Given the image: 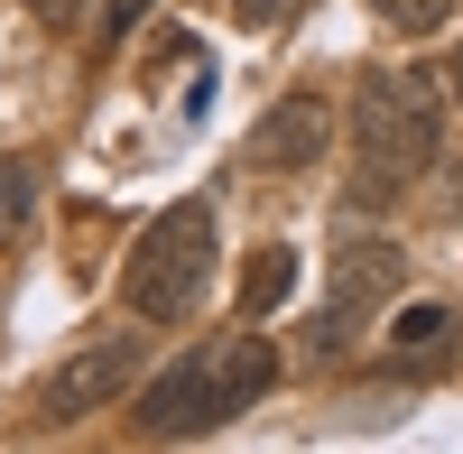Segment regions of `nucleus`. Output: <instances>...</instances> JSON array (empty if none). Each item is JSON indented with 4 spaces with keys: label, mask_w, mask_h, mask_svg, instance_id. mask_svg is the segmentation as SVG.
<instances>
[{
    "label": "nucleus",
    "mask_w": 463,
    "mask_h": 454,
    "mask_svg": "<svg viewBox=\"0 0 463 454\" xmlns=\"http://www.w3.org/2000/svg\"><path fill=\"white\" fill-rule=\"evenodd\" d=\"M371 10H380V19H390L399 37H436V28L454 19V0H371Z\"/></svg>",
    "instance_id": "nucleus-9"
},
{
    "label": "nucleus",
    "mask_w": 463,
    "mask_h": 454,
    "mask_svg": "<svg viewBox=\"0 0 463 454\" xmlns=\"http://www.w3.org/2000/svg\"><path fill=\"white\" fill-rule=\"evenodd\" d=\"M269 381H279V344H269L260 325L222 334V344H195L158 390L139 399V436H148V445H167V436H213L222 418H241Z\"/></svg>",
    "instance_id": "nucleus-1"
},
{
    "label": "nucleus",
    "mask_w": 463,
    "mask_h": 454,
    "mask_svg": "<svg viewBox=\"0 0 463 454\" xmlns=\"http://www.w3.org/2000/svg\"><path fill=\"white\" fill-rule=\"evenodd\" d=\"M37 222V167L28 158H0V241H19Z\"/></svg>",
    "instance_id": "nucleus-8"
},
{
    "label": "nucleus",
    "mask_w": 463,
    "mask_h": 454,
    "mask_svg": "<svg viewBox=\"0 0 463 454\" xmlns=\"http://www.w3.org/2000/svg\"><path fill=\"white\" fill-rule=\"evenodd\" d=\"M454 102H463V47H454Z\"/></svg>",
    "instance_id": "nucleus-14"
},
{
    "label": "nucleus",
    "mask_w": 463,
    "mask_h": 454,
    "mask_svg": "<svg viewBox=\"0 0 463 454\" xmlns=\"http://www.w3.org/2000/svg\"><path fill=\"white\" fill-rule=\"evenodd\" d=\"M204 279H213V213H204V204H176V213H158V222L139 232L121 288H130V307H139L148 325H176V316H195Z\"/></svg>",
    "instance_id": "nucleus-3"
},
{
    "label": "nucleus",
    "mask_w": 463,
    "mask_h": 454,
    "mask_svg": "<svg viewBox=\"0 0 463 454\" xmlns=\"http://www.w3.org/2000/svg\"><path fill=\"white\" fill-rule=\"evenodd\" d=\"M399 270H408V260H399L390 241H353V251H343V270H334V307L306 325V344H316V353H343V344L371 325V307L399 288Z\"/></svg>",
    "instance_id": "nucleus-5"
},
{
    "label": "nucleus",
    "mask_w": 463,
    "mask_h": 454,
    "mask_svg": "<svg viewBox=\"0 0 463 454\" xmlns=\"http://www.w3.org/2000/svg\"><path fill=\"white\" fill-rule=\"evenodd\" d=\"M139 19H148V0H102V28H111V37H130Z\"/></svg>",
    "instance_id": "nucleus-12"
},
{
    "label": "nucleus",
    "mask_w": 463,
    "mask_h": 454,
    "mask_svg": "<svg viewBox=\"0 0 463 454\" xmlns=\"http://www.w3.org/2000/svg\"><path fill=\"white\" fill-rule=\"evenodd\" d=\"M232 10H241L250 28H279V19H297V10H306V0H232Z\"/></svg>",
    "instance_id": "nucleus-11"
},
{
    "label": "nucleus",
    "mask_w": 463,
    "mask_h": 454,
    "mask_svg": "<svg viewBox=\"0 0 463 454\" xmlns=\"http://www.w3.org/2000/svg\"><path fill=\"white\" fill-rule=\"evenodd\" d=\"M436 334H445V307H408L399 316V344H436Z\"/></svg>",
    "instance_id": "nucleus-10"
},
{
    "label": "nucleus",
    "mask_w": 463,
    "mask_h": 454,
    "mask_svg": "<svg viewBox=\"0 0 463 454\" xmlns=\"http://www.w3.org/2000/svg\"><path fill=\"white\" fill-rule=\"evenodd\" d=\"M37 19H47V28H65V19H74V0H37Z\"/></svg>",
    "instance_id": "nucleus-13"
},
{
    "label": "nucleus",
    "mask_w": 463,
    "mask_h": 454,
    "mask_svg": "<svg viewBox=\"0 0 463 454\" xmlns=\"http://www.w3.org/2000/svg\"><path fill=\"white\" fill-rule=\"evenodd\" d=\"M139 362H148L139 334H93V344H74V353L47 371V381H37V418H47V427L93 418L102 399H121V390L139 381Z\"/></svg>",
    "instance_id": "nucleus-4"
},
{
    "label": "nucleus",
    "mask_w": 463,
    "mask_h": 454,
    "mask_svg": "<svg viewBox=\"0 0 463 454\" xmlns=\"http://www.w3.org/2000/svg\"><path fill=\"white\" fill-rule=\"evenodd\" d=\"M353 139H362V204H380L399 176L436 158V84L408 65H371L353 84Z\"/></svg>",
    "instance_id": "nucleus-2"
},
{
    "label": "nucleus",
    "mask_w": 463,
    "mask_h": 454,
    "mask_svg": "<svg viewBox=\"0 0 463 454\" xmlns=\"http://www.w3.org/2000/svg\"><path fill=\"white\" fill-rule=\"evenodd\" d=\"M316 158H325V102H316V93H288V102L250 130V167L288 176V167H316Z\"/></svg>",
    "instance_id": "nucleus-6"
},
{
    "label": "nucleus",
    "mask_w": 463,
    "mask_h": 454,
    "mask_svg": "<svg viewBox=\"0 0 463 454\" xmlns=\"http://www.w3.org/2000/svg\"><path fill=\"white\" fill-rule=\"evenodd\" d=\"M288 288H297V251H260L241 270V325H260L269 307H288Z\"/></svg>",
    "instance_id": "nucleus-7"
}]
</instances>
